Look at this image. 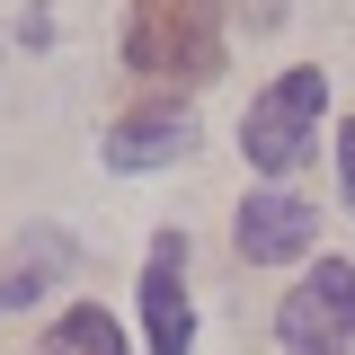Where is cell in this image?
<instances>
[{"mask_svg": "<svg viewBox=\"0 0 355 355\" xmlns=\"http://www.w3.org/2000/svg\"><path fill=\"white\" fill-rule=\"evenodd\" d=\"M125 62L151 80H214L222 71V18L214 0H133Z\"/></svg>", "mask_w": 355, "mask_h": 355, "instance_id": "obj_1", "label": "cell"}, {"mask_svg": "<svg viewBox=\"0 0 355 355\" xmlns=\"http://www.w3.org/2000/svg\"><path fill=\"white\" fill-rule=\"evenodd\" d=\"M320 98H329L320 71H284L266 98H249V125H240L249 169H266V178L302 169V160H311V133H320Z\"/></svg>", "mask_w": 355, "mask_h": 355, "instance_id": "obj_2", "label": "cell"}, {"mask_svg": "<svg viewBox=\"0 0 355 355\" xmlns=\"http://www.w3.org/2000/svg\"><path fill=\"white\" fill-rule=\"evenodd\" d=\"M275 338H284V355H347V338H355V266L320 258V275L284 293Z\"/></svg>", "mask_w": 355, "mask_h": 355, "instance_id": "obj_3", "label": "cell"}, {"mask_svg": "<svg viewBox=\"0 0 355 355\" xmlns=\"http://www.w3.org/2000/svg\"><path fill=\"white\" fill-rule=\"evenodd\" d=\"M142 320H151V355H187L196 347V311H187V240L160 231L151 266H142Z\"/></svg>", "mask_w": 355, "mask_h": 355, "instance_id": "obj_4", "label": "cell"}, {"mask_svg": "<svg viewBox=\"0 0 355 355\" xmlns=\"http://www.w3.org/2000/svg\"><path fill=\"white\" fill-rule=\"evenodd\" d=\"M311 231H320V214H311L302 196H284V187H266V196H249L240 205V258L249 266H284V258H302L311 249Z\"/></svg>", "mask_w": 355, "mask_h": 355, "instance_id": "obj_5", "label": "cell"}, {"mask_svg": "<svg viewBox=\"0 0 355 355\" xmlns=\"http://www.w3.org/2000/svg\"><path fill=\"white\" fill-rule=\"evenodd\" d=\"M187 142H196V125L178 107H142V116H125L107 133V169H169Z\"/></svg>", "mask_w": 355, "mask_h": 355, "instance_id": "obj_6", "label": "cell"}, {"mask_svg": "<svg viewBox=\"0 0 355 355\" xmlns=\"http://www.w3.org/2000/svg\"><path fill=\"white\" fill-rule=\"evenodd\" d=\"M62 266H71V240H62V231H36V240H27V249L9 258V275H0V311L36 302V293L53 284V275H62Z\"/></svg>", "mask_w": 355, "mask_h": 355, "instance_id": "obj_7", "label": "cell"}, {"mask_svg": "<svg viewBox=\"0 0 355 355\" xmlns=\"http://www.w3.org/2000/svg\"><path fill=\"white\" fill-rule=\"evenodd\" d=\"M44 355H125V329L98 302H80V311H62V320L44 329Z\"/></svg>", "mask_w": 355, "mask_h": 355, "instance_id": "obj_8", "label": "cell"}, {"mask_svg": "<svg viewBox=\"0 0 355 355\" xmlns=\"http://www.w3.org/2000/svg\"><path fill=\"white\" fill-rule=\"evenodd\" d=\"M338 169H347V205H355V116H347V133H338Z\"/></svg>", "mask_w": 355, "mask_h": 355, "instance_id": "obj_9", "label": "cell"}]
</instances>
